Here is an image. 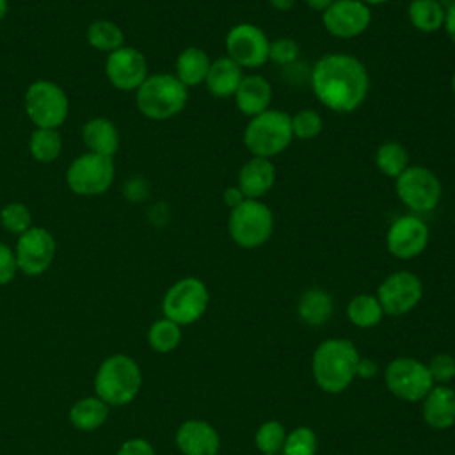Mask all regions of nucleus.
I'll use <instances>...</instances> for the list:
<instances>
[{"mask_svg":"<svg viewBox=\"0 0 455 455\" xmlns=\"http://www.w3.org/2000/svg\"><path fill=\"white\" fill-rule=\"evenodd\" d=\"M309 87L325 108L350 114L363 107L370 75L363 60L348 53H325L309 69Z\"/></svg>","mask_w":455,"mask_h":455,"instance_id":"nucleus-1","label":"nucleus"},{"mask_svg":"<svg viewBox=\"0 0 455 455\" xmlns=\"http://www.w3.org/2000/svg\"><path fill=\"white\" fill-rule=\"evenodd\" d=\"M355 345L345 338L323 339L313 352L311 371L316 386L331 395L345 391L355 379L359 363Z\"/></svg>","mask_w":455,"mask_h":455,"instance_id":"nucleus-2","label":"nucleus"},{"mask_svg":"<svg viewBox=\"0 0 455 455\" xmlns=\"http://www.w3.org/2000/svg\"><path fill=\"white\" fill-rule=\"evenodd\" d=\"M243 146L252 156L274 158L284 153L291 140V116L284 110L268 108L254 117H249L243 135Z\"/></svg>","mask_w":455,"mask_h":455,"instance_id":"nucleus-3","label":"nucleus"},{"mask_svg":"<svg viewBox=\"0 0 455 455\" xmlns=\"http://www.w3.org/2000/svg\"><path fill=\"white\" fill-rule=\"evenodd\" d=\"M188 101V87H185L171 73L148 75L135 91L139 112L153 121H165L178 116Z\"/></svg>","mask_w":455,"mask_h":455,"instance_id":"nucleus-4","label":"nucleus"},{"mask_svg":"<svg viewBox=\"0 0 455 455\" xmlns=\"http://www.w3.org/2000/svg\"><path fill=\"white\" fill-rule=\"evenodd\" d=\"M142 371L126 354L108 355L94 375V391L107 405H126L140 391Z\"/></svg>","mask_w":455,"mask_h":455,"instance_id":"nucleus-5","label":"nucleus"},{"mask_svg":"<svg viewBox=\"0 0 455 455\" xmlns=\"http://www.w3.org/2000/svg\"><path fill=\"white\" fill-rule=\"evenodd\" d=\"M275 228L272 208L261 199H245L229 210L228 235L242 249L263 247Z\"/></svg>","mask_w":455,"mask_h":455,"instance_id":"nucleus-6","label":"nucleus"},{"mask_svg":"<svg viewBox=\"0 0 455 455\" xmlns=\"http://www.w3.org/2000/svg\"><path fill=\"white\" fill-rule=\"evenodd\" d=\"M393 181L396 197L409 210V213H428L437 208L443 197L441 180L425 165H409Z\"/></svg>","mask_w":455,"mask_h":455,"instance_id":"nucleus-7","label":"nucleus"},{"mask_svg":"<svg viewBox=\"0 0 455 455\" xmlns=\"http://www.w3.org/2000/svg\"><path fill=\"white\" fill-rule=\"evenodd\" d=\"M210 291L199 277H183L176 281L164 295V316L178 325H190L197 322L208 307Z\"/></svg>","mask_w":455,"mask_h":455,"instance_id":"nucleus-8","label":"nucleus"},{"mask_svg":"<svg viewBox=\"0 0 455 455\" xmlns=\"http://www.w3.org/2000/svg\"><path fill=\"white\" fill-rule=\"evenodd\" d=\"M25 112L36 128L57 130L68 117L69 100L52 80H36L25 92Z\"/></svg>","mask_w":455,"mask_h":455,"instance_id":"nucleus-9","label":"nucleus"},{"mask_svg":"<svg viewBox=\"0 0 455 455\" xmlns=\"http://www.w3.org/2000/svg\"><path fill=\"white\" fill-rule=\"evenodd\" d=\"M268 46L267 32L249 21L233 25L224 37L226 55L242 69H259L265 66L268 62Z\"/></svg>","mask_w":455,"mask_h":455,"instance_id":"nucleus-10","label":"nucleus"},{"mask_svg":"<svg viewBox=\"0 0 455 455\" xmlns=\"http://www.w3.org/2000/svg\"><path fill=\"white\" fill-rule=\"evenodd\" d=\"M114 174L112 156L89 151L71 162L66 171V181L76 196H100L110 188Z\"/></svg>","mask_w":455,"mask_h":455,"instance_id":"nucleus-11","label":"nucleus"},{"mask_svg":"<svg viewBox=\"0 0 455 455\" xmlns=\"http://www.w3.org/2000/svg\"><path fill=\"white\" fill-rule=\"evenodd\" d=\"M386 387L403 402H421L434 382L425 363L414 357H396L384 370Z\"/></svg>","mask_w":455,"mask_h":455,"instance_id":"nucleus-12","label":"nucleus"},{"mask_svg":"<svg viewBox=\"0 0 455 455\" xmlns=\"http://www.w3.org/2000/svg\"><path fill=\"white\" fill-rule=\"evenodd\" d=\"M423 297V283L411 270H396L382 279L377 288V299L384 315L402 316L412 311Z\"/></svg>","mask_w":455,"mask_h":455,"instance_id":"nucleus-13","label":"nucleus"},{"mask_svg":"<svg viewBox=\"0 0 455 455\" xmlns=\"http://www.w3.org/2000/svg\"><path fill=\"white\" fill-rule=\"evenodd\" d=\"M430 240V228L416 213H403L391 220L386 231V249L396 259L419 256Z\"/></svg>","mask_w":455,"mask_h":455,"instance_id":"nucleus-14","label":"nucleus"},{"mask_svg":"<svg viewBox=\"0 0 455 455\" xmlns=\"http://www.w3.org/2000/svg\"><path fill=\"white\" fill-rule=\"evenodd\" d=\"M371 18V7L361 0H334L322 12V25L336 39H355L368 30Z\"/></svg>","mask_w":455,"mask_h":455,"instance_id":"nucleus-15","label":"nucleus"},{"mask_svg":"<svg viewBox=\"0 0 455 455\" xmlns=\"http://www.w3.org/2000/svg\"><path fill=\"white\" fill-rule=\"evenodd\" d=\"M57 243L53 235L44 228H28L25 233L18 236L16 242V261L18 270L25 275H41L46 272L55 258Z\"/></svg>","mask_w":455,"mask_h":455,"instance_id":"nucleus-16","label":"nucleus"},{"mask_svg":"<svg viewBox=\"0 0 455 455\" xmlns=\"http://www.w3.org/2000/svg\"><path fill=\"white\" fill-rule=\"evenodd\" d=\"M105 75L116 89L137 91L148 78L146 57L133 46H121L108 53Z\"/></svg>","mask_w":455,"mask_h":455,"instance_id":"nucleus-17","label":"nucleus"},{"mask_svg":"<svg viewBox=\"0 0 455 455\" xmlns=\"http://www.w3.org/2000/svg\"><path fill=\"white\" fill-rule=\"evenodd\" d=\"M275 180L277 169L270 158L251 156L238 171L236 187L242 190L245 199H261L274 188Z\"/></svg>","mask_w":455,"mask_h":455,"instance_id":"nucleus-18","label":"nucleus"},{"mask_svg":"<svg viewBox=\"0 0 455 455\" xmlns=\"http://www.w3.org/2000/svg\"><path fill=\"white\" fill-rule=\"evenodd\" d=\"M176 446L183 455H217L219 432L203 419H187L176 430Z\"/></svg>","mask_w":455,"mask_h":455,"instance_id":"nucleus-19","label":"nucleus"},{"mask_svg":"<svg viewBox=\"0 0 455 455\" xmlns=\"http://www.w3.org/2000/svg\"><path fill=\"white\" fill-rule=\"evenodd\" d=\"M425 423L434 430H448L455 425V391L444 384H434L421 400Z\"/></svg>","mask_w":455,"mask_h":455,"instance_id":"nucleus-20","label":"nucleus"},{"mask_svg":"<svg viewBox=\"0 0 455 455\" xmlns=\"http://www.w3.org/2000/svg\"><path fill=\"white\" fill-rule=\"evenodd\" d=\"M236 108L247 116L254 117L270 108L272 103V85L261 75H245L233 96Z\"/></svg>","mask_w":455,"mask_h":455,"instance_id":"nucleus-21","label":"nucleus"},{"mask_svg":"<svg viewBox=\"0 0 455 455\" xmlns=\"http://www.w3.org/2000/svg\"><path fill=\"white\" fill-rule=\"evenodd\" d=\"M243 76H245L243 69L228 55H224L212 60L204 85L212 96L226 100L235 96Z\"/></svg>","mask_w":455,"mask_h":455,"instance_id":"nucleus-22","label":"nucleus"},{"mask_svg":"<svg viewBox=\"0 0 455 455\" xmlns=\"http://www.w3.org/2000/svg\"><path fill=\"white\" fill-rule=\"evenodd\" d=\"M210 64H212V59L203 48L187 46L176 57V64H174L176 73H174V76L185 87H196L199 84H204Z\"/></svg>","mask_w":455,"mask_h":455,"instance_id":"nucleus-23","label":"nucleus"},{"mask_svg":"<svg viewBox=\"0 0 455 455\" xmlns=\"http://www.w3.org/2000/svg\"><path fill=\"white\" fill-rule=\"evenodd\" d=\"M82 139L91 153L114 156L119 148V133L107 117H92L82 128Z\"/></svg>","mask_w":455,"mask_h":455,"instance_id":"nucleus-24","label":"nucleus"},{"mask_svg":"<svg viewBox=\"0 0 455 455\" xmlns=\"http://www.w3.org/2000/svg\"><path fill=\"white\" fill-rule=\"evenodd\" d=\"M332 311H334V300H332L331 293L323 288L306 290L300 295L299 304H297L299 318L311 327L323 325L331 318Z\"/></svg>","mask_w":455,"mask_h":455,"instance_id":"nucleus-25","label":"nucleus"},{"mask_svg":"<svg viewBox=\"0 0 455 455\" xmlns=\"http://www.w3.org/2000/svg\"><path fill=\"white\" fill-rule=\"evenodd\" d=\"M108 418V405L98 396H85L76 400L69 409V421L76 430L92 432L100 428Z\"/></svg>","mask_w":455,"mask_h":455,"instance_id":"nucleus-26","label":"nucleus"},{"mask_svg":"<svg viewBox=\"0 0 455 455\" xmlns=\"http://www.w3.org/2000/svg\"><path fill=\"white\" fill-rule=\"evenodd\" d=\"M407 20L421 34L437 32L444 23V5L439 0H411Z\"/></svg>","mask_w":455,"mask_h":455,"instance_id":"nucleus-27","label":"nucleus"},{"mask_svg":"<svg viewBox=\"0 0 455 455\" xmlns=\"http://www.w3.org/2000/svg\"><path fill=\"white\" fill-rule=\"evenodd\" d=\"M373 164L382 176L391 180L400 176L411 165L405 146L396 140L382 142L373 155Z\"/></svg>","mask_w":455,"mask_h":455,"instance_id":"nucleus-28","label":"nucleus"},{"mask_svg":"<svg viewBox=\"0 0 455 455\" xmlns=\"http://www.w3.org/2000/svg\"><path fill=\"white\" fill-rule=\"evenodd\" d=\"M347 316L355 327L371 329L377 323H380V320L384 316V309H382L377 295L359 293L350 299V302L347 306Z\"/></svg>","mask_w":455,"mask_h":455,"instance_id":"nucleus-29","label":"nucleus"},{"mask_svg":"<svg viewBox=\"0 0 455 455\" xmlns=\"http://www.w3.org/2000/svg\"><path fill=\"white\" fill-rule=\"evenodd\" d=\"M87 43L98 52H114L123 46V30L108 20H96L87 27Z\"/></svg>","mask_w":455,"mask_h":455,"instance_id":"nucleus-30","label":"nucleus"},{"mask_svg":"<svg viewBox=\"0 0 455 455\" xmlns=\"http://www.w3.org/2000/svg\"><path fill=\"white\" fill-rule=\"evenodd\" d=\"M62 149V140L57 130L53 128H36L28 140V151L34 160L41 164L53 162Z\"/></svg>","mask_w":455,"mask_h":455,"instance_id":"nucleus-31","label":"nucleus"},{"mask_svg":"<svg viewBox=\"0 0 455 455\" xmlns=\"http://www.w3.org/2000/svg\"><path fill=\"white\" fill-rule=\"evenodd\" d=\"M148 341L155 352L169 354L181 341V325H178L176 322L164 316L151 323V327L148 331Z\"/></svg>","mask_w":455,"mask_h":455,"instance_id":"nucleus-32","label":"nucleus"},{"mask_svg":"<svg viewBox=\"0 0 455 455\" xmlns=\"http://www.w3.org/2000/svg\"><path fill=\"white\" fill-rule=\"evenodd\" d=\"M284 439H286L284 427H283V423H279L275 419L261 423L254 434V443L261 455L279 453L283 450Z\"/></svg>","mask_w":455,"mask_h":455,"instance_id":"nucleus-33","label":"nucleus"},{"mask_svg":"<svg viewBox=\"0 0 455 455\" xmlns=\"http://www.w3.org/2000/svg\"><path fill=\"white\" fill-rule=\"evenodd\" d=\"M323 130V119L315 108H300L291 116V133L299 140H313Z\"/></svg>","mask_w":455,"mask_h":455,"instance_id":"nucleus-34","label":"nucleus"},{"mask_svg":"<svg viewBox=\"0 0 455 455\" xmlns=\"http://www.w3.org/2000/svg\"><path fill=\"white\" fill-rule=\"evenodd\" d=\"M318 450V439L315 430L309 427H297L290 434H286L284 444H283V455H316Z\"/></svg>","mask_w":455,"mask_h":455,"instance_id":"nucleus-35","label":"nucleus"},{"mask_svg":"<svg viewBox=\"0 0 455 455\" xmlns=\"http://www.w3.org/2000/svg\"><path fill=\"white\" fill-rule=\"evenodd\" d=\"M0 224L9 231V233H14V235H21L25 233L28 228H32V213L30 210L23 204V203H9L2 208L0 212Z\"/></svg>","mask_w":455,"mask_h":455,"instance_id":"nucleus-36","label":"nucleus"},{"mask_svg":"<svg viewBox=\"0 0 455 455\" xmlns=\"http://www.w3.org/2000/svg\"><path fill=\"white\" fill-rule=\"evenodd\" d=\"M299 55H300V46L295 39L291 37L270 39L268 62H274L275 66H281V68H288L299 62Z\"/></svg>","mask_w":455,"mask_h":455,"instance_id":"nucleus-37","label":"nucleus"},{"mask_svg":"<svg viewBox=\"0 0 455 455\" xmlns=\"http://www.w3.org/2000/svg\"><path fill=\"white\" fill-rule=\"evenodd\" d=\"M427 368L434 384L448 386V382L455 379V357L450 354H444V352L435 354L427 363Z\"/></svg>","mask_w":455,"mask_h":455,"instance_id":"nucleus-38","label":"nucleus"},{"mask_svg":"<svg viewBox=\"0 0 455 455\" xmlns=\"http://www.w3.org/2000/svg\"><path fill=\"white\" fill-rule=\"evenodd\" d=\"M18 274V261L14 251L0 242V284L11 283Z\"/></svg>","mask_w":455,"mask_h":455,"instance_id":"nucleus-39","label":"nucleus"},{"mask_svg":"<svg viewBox=\"0 0 455 455\" xmlns=\"http://www.w3.org/2000/svg\"><path fill=\"white\" fill-rule=\"evenodd\" d=\"M123 194L130 201H142L149 196V183L142 176H133L124 183Z\"/></svg>","mask_w":455,"mask_h":455,"instance_id":"nucleus-40","label":"nucleus"},{"mask_svg":"<svg viewBox=\"0 0 455 455\" xmlns=\"http://www.w3.org/2000/svg\"><path fill=\"white\" fill-rule=\"evenodd\" d=\"M116 455H156V453L149 441L142 437H132L119 446Z\"/></svg>","mask_w":455,"mask_h":455,"instance_id":"nucleus-41","label":"nucleus"},{"mask_svg":"<svg viewBox=\"0 0 455 455\" xmlns=\"http://www.w3.org/2000/svg\"><path fill=\"white\" fill-rule=\"evenodd\" d=\"M379 371V366L373 359L370 357H359V363H357V370H355V377L363 379V380H370L377 375Z\"/></svg>","mask_w":455,"mask_h":455,"instance_id":"nucleus-42","label":"nucleus"},{"mask_svg":"<svg viewBox=\"0 0 455 455\" xmlns=\"http://www.w3.org/2000/svg\"><path fill=\"white\" fill-rule=\"evenodd\" d=\"M443 28L448 36V39L455 44V0H450L448 5H444V23Z\"/></svg>","mask_w":455,"mask_h":455,"instance_id":"nucleus-43","label":"nucleus"},{"mask_svg":"<svg viewBox=\"0 0 455 455\" xmlns=\"http://www.w3.org/2000/svg\"><path fill=\"white\" fill-rule=\"evenodd\" d=\"M222 201H224V203L229 206V210H231V208L238 206L242 201H245V196L242 194V190H240L236 185H229V187H226L224 192H222Z\"/></svg>","mask_w":455,"mask_h":455,"instance_id":"nucleus-44","label":"nucleus"},{"mask_svg":"<svg viewBox=\"0 0 455 455\" xmlns=\"http://www.w3.org/2000/svg\"><path fill=\"white\" fill-rule=\"evenodd\" d=\"M295 2L297 0H268V5L279 12H286L295 7Z\"/></svg>","mask_w":455,"mask_h":455,"instance_id":"nucleus-45","label":"nucleus"},{"mask_svg":"<svg viewBox=\"0 0 455 455\" xmlns=\"http://www.w3.org/2000/svg\"><path fill=\"white\" fill-rule=\"evenodd\" d=\"M306 2V5L309 7V9H313V11H316V12H323L334 0H304Z\"/></svg>","mask_w":455,"mask_h":455,"instance_id":"nucleus-46","label":"nucleus"},{"mask_svg":"<svg viewBox=\"0 0 455 455\" xmlns=\"http://www.w3.org/2000/svg\"><path fill=\"white\" fill-rule=\"evenodd\" d=\"M7 14V0H0V21L5 18Z\"/></svg>","mask_w":455,"mask_h":455,"instance_id":"nucleus-47","label":"nucleus"},{"mask_svg":"<svg viewBox=\"0 0 455 455\" xmlns=\"http://www.w3.org/2000/svg\"><path fill=\"white\" fill-rule=\"evenodd\" d=\"M363 4H366V5H370V7H373V5H382V4H387L389 0H361Z\"/></svg>","mask_w":455,"mask_h":455,"instance_id":"nucleus-48","label":"nucleus"},{"mask_svg":"<svg viewBox=\"0 0 455 455\" xmlns=\"http://www.w3.org/2000/svg\"><path fill=\"white\" fill-rule=\"evenodd\" d=\"M451 91H453V94H455V71H453V75H451Z\"/></svg>","mask_w":455,"mask_h":455,"instance_id":"nucleus-49","label":"nucleus"},{"mask_svg":"<svg viewBox=\"0 0 455 455\" xmlns=\"http://www.w3.org/2000/svg\"><path fill=\"white\" fill-rule=\"evenodd\" d=\"M275 455H279V453H275Z\"/></svg>","mask_w":455,"mask_h":455,"instance_id":"nucleus-50","label":"nucleus"}]
</instances>
